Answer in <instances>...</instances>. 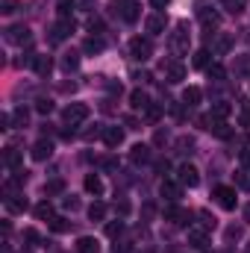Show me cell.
<instances>
[{"instance_id":"cell-42","label":"cell","mask_w":250,"mask_h":253,"mask_svg":"<svg viewBox=\"0 0 250 253\" xmlns=\"http://www.w3.org/2000/svg\"><path fill=\"white\" fill-rule=\"evenodd\" d=\"M24 242H30V245H39V242H42L39 230H33V227H30V230H24Z\"/></svg>"},{"instance_id":"cell-21","label":"cell","mask_w":250,"mask_h":253,"mask_svg":"<svg viewBox=\"0 0 250 253\" xmlns=\"http://www.w3.org/2000/svg\"><path fill=\"white\" fill-rule=\"evenodd\" d=\"M36 218H39V221H53V218H56L53 203H50V200H42V203L36 206Z\"/></svg>"},{"instance_id":"cell-7","label":"cell","mask_w":250,"mask_h":253,"mask_svg":"<svg viewBox=\"0 0 250 253\" xmlns=\"http://www.w3.org/2000/svg\"><path fill=\"white\" fill-rule=\"evenodd\" d=\"M121 9V18L126 24H135L138 21V3L135 0H115V12Z\"/></svg>"},{"instance_id":"cell-41","label":"cell","mask_w":250,"mask_h":253,"mask_svg":"<svg viewBox=\"0 0 250 253\" xmlns=\"http://www.w3.org/2000/svg\"><path fill=\"white\" fill-rule=\"evenodd\" d=\"M77 65H80V56H77V53H65V59H62V68H65V71H74Z\"/></svg>"},{"instance_id":"cell-22","label":"cell","mask_w":250,"mask_h":253,"mask_svg":"<svg viewBox=\"0 0 250 253\" xmlns=\"http://www.w3.org/2000/svg\"><path fill=\"white\" fill-rule=\"evenodd\" d=\"M83 186H85L88 194H103V180H100L97 174H85V183H83Z\"/></svg>"},{"instance_id":"cell-38","label":"cell","mask_w":250,"mask_h":253,"mask_svg":"<svg viewBox=\"0 0 250 253\" xmlns=\"http://www.w3.org/2000/svg\"><path fill=\"white\" fill-rule=\"evenodd\" d=\"M245 3H248V0H224V9L233 12V15H239V12L245 9Z\"/></svg>"},{"instance_id":"cell-6","label":"cell","mask_w":250,"mask_h":253,"mask_svg":"<svg viewBox=\"0 0 250 253\" xmlns=\"http://www.w3.org/2000/svg\"><path fill=\"white\" fill-rule=\"evenodd\" d=\"M215 200L221 209H236V189L233 186H218L215 189Z\"/></svg>"},{"instance_id":"cell-10","label":"cell","mask_w":250,"mask_h":253,"mask_svg":"<svg viewBox=\"0 0 250 253\" xmlns=\"http://www.w3.org/2000/svg\"><path fill=\"white\" fill-rule=\"evenodd\" d=\"M165 80H168V83H183V80H186V65L180 62V59L165 62Z\"/></svg>"},{"instance_id":"cell-52","label":"cell","mask_w":250,"mask_h":253,"mask_svg":"<svg viewBox=\"0 0 250 253\" xmlns=\"http://www.w3.org/2000/svg\"><path fill=\"white\" fill-rule=\"evenodd\" d=\"M242 165L250 171V147H245V150H242Z\"/></svg>"},{"instance_id":"cell-49","label":"cell","mask_w":250,"mask_h":253,"mask_svg":"<svg viewBox=\"0 0 250 253\" xmlns=\"http://www.w3.org/2000/svg\"><path fill=\"white\" fill-rule=\"evenodd\" d=\"M177 147H180V153H188V150L194 147V141H191V138H180V141H177Z\"/></svg>"},{"instance_id":"cell-34","label":"cell","mask_w":250,"mask_h":253,"mask_svg":"<svg viewBox=\"0 0 250 253\" xmlns=\"http://www.w3.org/2000/svg\"><path fill=\"white\" fill-rule=\"evenodd\" d=\"M209 59H212V53H209V50H197V53H194V68H209Z\"/></svg>"},{"instance_id":"cell-46","label":"cell","mask_w":250,"mask_h":253,"mask_svg":"<svg viewBox=\"0 0 250 253\" xmlns=\"http://www.w3.org/2000/svg\"><path fill=\"white\" fill-rule=\"evenodd\" d=\"M0 12H3V15H12V12H18V0H3Z\"/></svg>"},{"instance_id":"cell-20","label":"cell","mask_w":250,"mask_h":253,"mask_svg":"<svg viewBox=\"0 0 250 253\" xmlns=\"http://www.w3.org/2000/svg\"><path fill=\"white\" fill-rule=\"evenodd\" d=\"M129 106H132V109H141V112H144V109L150 106V97H147V94H144L141 88H135V91L129 94Z\"/></svg>"},{"instance_id":"cell-36","label":"cell","mask_w":250,"mask_h":253,"mask_svg":"<svg viewBox=\"0 0 250 253\" xmlns=\"http://www.w3.org/2000/svg\"><path fill=\"white\" fill-rule=\"evenodd\" d=\"M65 191V180H50L44 183V194H62Z\"/></svg>"},{"instance_id":"cell-39","label":"cell","mask_w":250,"mask_h":253,"mask_svg":"<svg viewBox=\"0 0 250 253\" xmlns=\"http://www.w3.org/2000/svg\"><path fill=\"white\" fill-rule=\"evenodd\" d=\"M239 121H242V126H248V129H250V100H245V103H242V112H239Z\"/></svg>"},{"instance_id":"cell-30","label":"cell","mask_w":250,"mask_h":253,"mask_svg":"<svg viewBox=\"0 0 250 253\" xmlns=\"http://www.w3.org/2000/svg\"><path fill=\"white\" fill-rule=\"evenodd\" d=\"M230 112H233V106H230V103H215V106H212V118H215V121L230 118Z\"/></svg>"},{"instance_id":"cell-11","label":"cell","mask_w":250,"mask_h":253,"mask_svg":"<svg viewBox=\"0 0 250 253\" xmlns=\"http://www.w3.org/2000/svg\"><path fill=\"white\" fill-rule=\"evenodd\" d=\"M71 33H74V21H59V24H53V30H50V42L59 44V42H65Z\"/></svg>"},{"instance_id":"cell-28","label":"cell","mask_w":250,"mask_h":253,"mask_svg":"<svg viewBox=\"0 0 250 253\" xmlns=\"http://www.w3.org/2000/svg\"><path fill=\"white\" fill-rule=\"evenodd\" d=\"M230 47H233V39L221 33V36H218V42H215V50H212V53H215V56H224V53H227Z\"/></svg>"},{"instance_id":"cell-26","label":"cell","mask_w":250,"mask_h":253,"mask_svg":"<svg viewBox=\"0 0 250 253\" xmlns=\"http://www.w3.org/2000/svg\"><path fill=\"white\" fill-rule=\"evenodd\" d=\"M88 218H91V221H103V218H106V203H103V200H94V203L88 206Z\"/></svg>"},{"instance_id":"cell-31","label":"cell","mask_w":250,"mask_h":253,"mask_svg":"<svg viewBox=\"0 0 250 253\" xmlns=\"http://www.w3.org/2000/svg\"><path fill=\"white\" fill-rule=\"evenodd\" d=\"M209 129H212V132H215L218 138H230V135H233V129H230V124H224V121H215V124L209 126Z\"/></svg>"},{"instance_id":"cell-13","label":"cell","mask_w":250,"mask_h":253,"mask_svg":"<svg viewBox=\"0 0 250 253\" xmlns=\"http://www.w3.org/2000/svg\"><path fill=\"white\" fill-rule=\"evenodd\" d=\"M103 141H106V147H121L124 144V129L121 126H106L103 129Z\"/></svg>"},{"instance_id":"cell-29","label":"cell","mask_w":250,"mask_h":253,"mask_svg":"<svg viewBox=\"0 0 250 253\" xmlns=\"http://www.w3.org/2000/svg\"><path fill=\"white\" fill-rule=\"evenodd\" d=\"M56 12H59V21H71L74 0H56Z\"/></svg>"},{"instance_id":"cell-3","label":"cell","mask_w":250,"mask_h":253,"mask_svg":"<svg viewBox=\"0 0 250 253\" xmlns=\"http://www.w3.org/2000/svg\"><path fill=\"white\" fill-rule=\"evenodd\" d=\"M62 118H65L68 126H80L85 118H88V106H85V103H71V106H65Z\"/></svg>"},{"instance_id":"cell-50","label":"cell","mask_w":250,"mask_h":253,"mask_svg":"<svg viewBox=\"0 0 250 253\" xmlns=\"http://www.w3.org/2000/svg\"><path fill=\"white\" fill-rule=\"evenodd\" d=\"M115 212H118L121 218H124V215H129V203H126V200H118V203H115Z\"/></svg>"},{"instance_id":"cell-14","label":"cell","mask_w":250,"mask_h":253,"mask_svg":"<svg viewBox=\"0 0 250 253\" xmlns=\"http://www.w3.org/2000/svg\"><path fill=\"white\" fill-rule=\"evenodd\" d=\"M50 156H53V141H44V138H42V141L33 144V159H36V162H44V159H50Z\"/></svg>"},{"instance_id":"cell-53","label":"cell","mask_w":250,"mask_h":253,"mask_svg":"<svg viewBox=\"0 0 250 253\" xmlns=\"http://www.w3.org/2000/svg\"><path fill=\"white\" fill-rule=\"evenodd\" d=\"M12 126V115H0V129H9Z\"/></svg>"},{"instance_id":"cell-17","label":"cell","mask_w":250,"mask_h":253,"mask_svg":"<svg viewBox=\"0 0 250 253\" xmlns=\"http://www.w3.org/2000/svg\"><path fill=\"white\" fill-rule=\"evenodd\" d=\"M188 242H191V248H197V251H206V248H209L206 230H188Z\"/></svg>"},{"instance_id":"cell-33","label":"cell","mask_w":250,"mask_h":253,"mask_svg":"<svg viewBox=\"0 0 250 253\" xmlns=\"http://www.w3.org/2000/svg\"><path fill=\"white\" fill-rule=\"evenodd\" d=\"M121 233H124V221H109V224H106V236H109V239H118Z\"/></svg>"},{"instance_id":"cell-54","label":"cell","mask_w":250,"mask_h":253,"mask_svg":"<svg viewBox=\"0 0 250 253\" xmlns=\"http://www.w3.org/2000/svg\"><path fill=\"white\" fill-rule=\"evenodd\" d=\"M77 206H80L77 197H65V209H77Z\"/></svg>"},{"instance_id":"cell-62","label":"cell","mask_w":250,"mask_h":253,"mask_svg":"<svg viewBox=\"0 0 250 253\" xmlns=\"http://www.w3.org/2000/svg\"><path fill=\"white\" fill-rule=\"evenodd\" d=\"M245 221H248V224H250V203H248V206H245Z\"/></svg>"},{"instance_id":"cell-32","label":"cell","mask_w":250,"mask_h":253,"mask_svg":"<svg viewBox=\"0 0 250 253\" xmlns=\"http://www.w3.org/2000/svg\"><path fill=\"white\" fill-rule=\"evenodd\" d=\"M236 186H239L242 191H250V171L248 168H242V171L236 174Z\"/></svg>"},{"instance_id":"cell-18","label":"cell","mask_w":250,"mask_h":253,"mask_svg":"<svg viewBox=\"0 0 250 253\" xmlns=\"http://www.w3.org/2000/svg\"><path fill=\"white\" fill-rule=\"evenodd\" d=\"M200 97H203V91H200L197 85H188L186 91H183V106H188V109H194V106L200 103Z\"/></svg>"},{"instance_id":"cell-59","label":"cell","mask_w":250,"mask_h":253,"mask_svg":"<svg viewBox=\"0 0 250 253\" xmlns=\"http://www.w3.org/2000/svg\"><path fill=\"white\" fill-rule=\"evenodd\" d=\"M115 253H129V245H126V242H118V245H115Z\"/></svg>"},{"instance_id":"cell-63","label":"cell","mask_w":250,"mask_h":253,"mask_svg":"<svg viewBox=\"0 0 250 253\" xmlns=\"http://www.w3.org/2000/svg\"><path fill=\"white\" fill-rule=\"evenodd\" d=\"M245 253H250V242H248V248H245Z\"/></svg>"},{"instance_id":"cell-60","label":"cell","mask_w":250,"mask_h":253,"mask_svg":"<svg viewBox=\"0 0 250 253\" xmlns=\"http://www.w3.org/2000/svg\"><path fill=\"white\" fill-rule=\"evenodd\" d=\"M141 212H144V218H153V212H156V209H153V203H147V206H144Z\"/></svg>"},{"instance_id":"cell-64","label":"cell","mask_w":250,"mask_h":253,"mask_svg":"<svg viewBox=\"0 0 250 253\" xmlns=\"http://www.w3.org/2000/svg\"><path fill=\"white\" fill-rule=\"evenodd\" d=\"M21 253H33V251H21Z\"/></svg>"},{"instance_id":"cell-43","label":"cell","mask_w":250,"mask_h":253,"mask_svg":"<svg viewBox=\"0 0 250 253\" xmlns=\"http://www.w3.org/2000/svg\"><path fill=\"white\" fill-rule=\"evenodd\" d=\"M36 109H39V112H42V115H50V112H53V103H50V100H44V97H42V100H39V103H36Z\"/></svg>"},{"instance_id":"cell-48","label":"cell","mask_w":250,"mask_h":253,"mask_svg":"<svg viewBox=\"0 0 250 253\" xmlns=\"http://www.w3.org/2000/svg\"><path fill=\"white\" fill-rule=\"evenodd\" d=\"M200 218H203V230H215V218L209 212H200Z\"/></svg>"},{"instance_id":"cell-44","label":"cell","mask_w":250,"mask_h":253,"mask_svg":"<svg viewBox=\"0 0 250 253\" xmlns=\"http://www.w3.org/2000/svg\"><path fill=\"white\" fill-rule=\"evenodd\" d=\"M144 115H147V121H159V115H162V109H159V106H153V103H150V106H147V109H144Z\"/></svg>"},{"instance_id":"cell-47","label":"cell","mask_w":250,"mask_h":253,"mask_svg":"<svg viewBox=\"0 0 250 253\" xmlns=\"http://www.w3.org/2000/svg\"><path fill=\"white\" fill-rule=\"evenodd\" d=\"M153 168H156L159 174H168V171H171V162H168V159H156V162H153Z\"/></svg>"},{"instance_id":"cell-56","label":"cell","mask_w":250,"mask_h":253,"mask_svg":"<svg viewBox=\"0 0 250 253\" xmlns=\"http://www.w3.org/2000/svg\"><path fill=\"white\" fill-rule=\"evenodd\" d=\"M239 236H242V230H239V227H230V230H227V239H239Z\"/></svg>"},{"instance_id":"cell-51","label":"cell","mask_w":250,"mask_h":253,"mask_svg":"<svg viewBox=\"0 0 250 253\" xmlns=\"http://www.w3.org/2000/svg\"><path fill=\"white\" fill-rule=\"evenodd\" d=\"M80 6H83V12H94V9H97L94 0H80Z\"/></svg>"},{"instance_id":"cell-12","label":"cell","mask_w":250,"mask_h":253,"mask_svg":"<svg viewBox=\"0 0 250 253\" xmlns=\"http://www.w3.org/2000/svg\"><path fill=\"white\" fill-rule=\"evenodd\" d=\"M165 221H171V224H177V227H186L188 224V212L186 209H180L177 203H171V206L165 209Z\"/></svg>"},{"instance_id":"cell-27","label":"cell","mask_w":250,"mask_h":253,"mask_svg":"<svg viewBox=\"0 0 250 253\" xmlns=\"http://www.w3.org/2000/svg\"><path fill=\"white\" fill-rule=\"evenodd\" d=\"M83 50H85V53H100V50H103V39H100V36H88L85 44H83Z\"/></svg>"},{"instance_id":"cell-24","label":"cell","mask_w":250,"mask_h":253,"mask_svg":"<svg viewBox=\"0 0 250 253\" xmlns=\"http://www.w3.org/2000/svg\"><path fill=\"white\" fill-rule=\"evenodd\" d=\"M77 251H80V253H97V251H100V245H97V239L83 236V239L77 242Z\"/></svg>"},{"instance_id":"cell-16","label":"cell","mask_w":250,"mask_h":253,"mask_svg":"<svg viewBox=\"0 0 250 253\" xmlns=\"http://www.w3.org/2000/svg\"><path fill=\"white\" fill-rule=\"evenodd\" d=\"M3 165H6L9 171H21V153H18L15 147H6V150H3Z\"/></svg>"},{"instance_id":"cell-57","label":"cell","mask_w":250,"mask_h":253,"mask_svg":"<svg viewBox=\"0 0 250 253\" xmlns=\"http://www.w3.org/2000/svg\"><path fill=\"white\" fill-rule=\"evenodd\" d=\"M124 124L129 126V129H138V121H135V118H132V115H126V118H124Z\"/></svg>"},{"instance_id":"cell-23","label":"cell","mask_w":250,"mask_h":253,"mask_svg":"<svg viewBox=\"0 0 250 253\" xmlns=\"http://www.w3.org/2000/svg\"><path fill=\"white\" fill-rule=\"evenodd\" d=\"M6 209H9V212H15V215H18V212H24V209H27L24 194H12V197H6Z\"/></svg>"},{"instance_id":"cell-15","label":"cell","mask_w":250,"mask_h":253,"mask_svg":"<svg viewBox=\"0 0 250 253\" xmlns=\"http://www.w3.org/2000/svg\"><path fill=\"white\" fill-rule=\"evenodd\" d=\"M129 159H132L135 165H144V162H150V147H147V144H132V150H129Z\"/></svg>"},{"instance_id":"cell-45","label":"cell","mask_w":250,"mask_h":253,"mask_svg":"<svg viewBox=\"0 0 250 253\" xmlns=\"http://www.w3.org/2000/svg\"><path fill=\"white\" fill-rule=\"evenodd\" d=\"M100 168H106V171H118V159H115V156H106V159H100Z\"/></svg>"},{"instance_id":"cell-55","label":"cell","mask_w":250,"mask_h":253,"mask_svg":"<svg viewBox=\"0 0 250 253\" xmlns=\"http://www.w3.org/2000/svg\"><path fill=\"white\" fill-rule=\"evenodd\" d=\"M135 80H138V83H150V74H147V71H138Z\"/></svg>"},{"instance_id":"cell-4","label":"cell","mask_w":250,"mask_h":253,"mask_svg":"<svg viewBox=\"0 0 250 253\" xmlns=\"http://www.w3.org/2000/svg\"><path fill=\"white\" fill-rule=\"evenodd\" d=\"M194 12H197V18L203 21V27H206V33H209V30H215V27L221 24V15H218L215 9H209V3H203V0L197 3V9H194Z\"/></svg>"},{"instance_id":"cell-40","label":"cell","mask_w":250,"mask_h":253,"mask_svg":"<svg viewBox=\"0 0 250 253\" xmlns=\"http://www.w3.org/2000/svg\"><path fill=\"white\" fill-rule=\"evenodd\" d=\"M12 118H15V124H18V126H24V124H27V118H30V112H27L24 106H18V109L12 112Z\"/></svg>"},{"instance_id":"cell-5","label":"cell","mask_w":250,"mask_h":253,"mask_svg":"<svg viewBox=\"0 0 250 253\" xmlns=\"http://www.w3.org/2000/svg\"><path fill=\"white\" fill-rule=\"evenodd\" d=\"M171 47H174V53H177V56H186V53H188L186 24H177V33H174V39H171Z\"/></svg>"},{"instance_id":"cell-2","label":"cell","mask_w":250,"mask_h":253,"mask_svg":"<svg viewBox=\"0 0 250 253\" xmlns=\"http://www.w3.org/2000/svg\"><path fill=\"white\" fill-rule=\"evenodd\" d=\"M129 53H132V59H138V62H147V59L153 56V44H150V39H141V36H135V39L129 42Z\"/></svg>"},{"instance_id":"cell-9","label":"cell","mask_w":250,"mask_h":253,"mask_svg":"<svg viewBox=\"0 0 250 253\" xmlns=\"http://www.w3.org/2000/svg\"><path fill=\"white\" fill-rule=\"evenodd\" d=\"M159 194H162L168 203H177V200L183 197V183H174V180H162V186H159Z\"/></svg>"},{"instance_id":"cell-8","label":"cell","mask_w":250,"mask_h":253,"mask_svg":"<svg viewBox=\"0 0 250 253\" xmlns=\"http://www.w3.org/2000/svg\"><path fill=\"white\" fill-rule=\"evenodd\" d=\"M177 180H180V183H183V186H188V189H194V186H197V183H200V174H197V168H194V165H180V168H177Z\"/></svg>"},{"instance_id":"cell-61","label":"cell","mask_w":250,"mask_h":253,"mask_svg":"<svg viewBox=\"0 0 250 253\" xmlns=\"http://www.w3.org/2000/svg\"><path fill=\"white\" fill-rule=\"evenodd\" d=\"M109 91L112 94H121V83H109Z\"/></svg>"},{"instance_id":"cell-1","label":"cell","mask_w":250,"mask_h":253,"mask_svg":"<svg viewBox=\"0 0 250 253\" xmlns=\"http://www.w3.org/2000/svg\"><path fill=\"white\" fill-rule=\"evenodd\" d=\"M6 42H9V44H18V47H24V44H33V33H30V27L15 24V27H9V30H6Z\"/></svg>"},{"instance_id":"cell-25","label":"cell","mask_w":250,"mask_h":253,"mask_svg":"<svg viewBox=\"0 0 250 253\" xmlns=\"http://www.w3.org/2000/svg\"><path fill=\"white\" fill-rule=\"evenodd\" d=\"M33 68H36V74H39V77H47V74L53 71V62H50V56H36Z\"/></svg>"},{"instance_id":"cell-35","label":"cell","mask_w":250,"mask_h":253,"mask_svg":"<svg viewBox=\"0 0 250 253\" xmlns=\"http://www.w3.org/2000/svg\"><path fill=\"white\" fill-rule=\"evenodd\" d=\"M206 74H209V80H224V77H227L224 65H218V62H212V65H209V68H206Z\"/></svg>"},{"instance_id":"cell-37","label":"cell","mask_w":250,"mask_h":253,"mask_svg":"<svg viewBox=\"0 0 250 253\" xmlns=\"http://www.w3.org/2000/svg\"><path fill=\"white\" fill-rule=\"evenodd\" d=\"M50 230H53V233H68V230H71V224L65 221L62 215H56V218L50 221Z\"/></svg>"},{"instance_id":"cell-58","label":"cell","mask_w":250,"mask_h":253,"mask_svg":"<svg viewBox=\"0 0 250 253\" xmlns=\"http://www.w3.org/2000/svg\"><path fill=\"white\" fill-rule=\"evenodd\" d=\"M168 3H171V0H150V6H153V9H165Z\"/></svg>"},{"instance_id":"cell-19","label":"cell","mask_w":250,"mask_h":253,"mask_svg":"<svg viewBox=\"0 0 250 253\" xmlns=\"http://www.w3.org/2000/svg\"><path fill=\"white\" fill-rule=\"evenodd\" d=\"M144 27H147L150 36H159V33H165V18H162V15H150V18L144 21Z\"/></svg>"}]
</instances>
